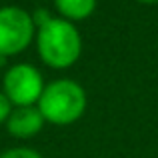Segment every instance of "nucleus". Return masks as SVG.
I'll list each match as a JSON object with an SVG mask.
<instances>
[{
  "mask_svg": "<svg viewBox=\"0 0 158 158\" xmlns=\"http://www.w3.org/2000/svg\"><path fill=\"white\" fill-rule=\"evenodd\" d=\"M36 50L40 60L56 70L70 68L82 54V36L72 22L52 18L36 28Z\"/></svg>",
  "mask_w": 158,
  "mask_h": 158,
  "instance_id": "obj_1",
  "label": "nucleus"
},
{
  "mask_svg": "<svg viewBox=\"0 0 158 158\" xmlns=\"http://www.w3.org/2000/svg\"><path fill=\"white\" fill-rule=\"evenodd\" d=\"M86 104V92L76 80L58 78L44 86V92L36 106L46 122L56 126H68L82 118Z\"/></svg>",
  "mask_w": 158,
  "mask_h": 158,
  "instance_id": "obj_2",
  "label": "nucleus"
},
{
  "mask_svg": "<svg viewBox=\"0 0 158 158\" xmlns=\"http://www.w3.org/2000/svg\"><path fill=\"white\" fill-rule=\"evenodd\" d=\"M36 38V24L32 14L20 6L0 8V56H16L24 52Z\"/></svg>",
  "mask_w": 158,
  "mask_h": 158,
  "instance_id": "obj_3",
  "label": "nucleus"
},
{
  "mask_svg": "<svg viewBox=\"0 0 158 158\" xmlns=\"http://www.w3.org/2000/svg\"><path fill=\"white\" fill-rule=\"evenodd\" d=\"M6 98L12 102V106H36L44 92V78L40 70L32 64H14L6 70L2 82Z\"/></svg>",
  "mask_w": 158,
  "mask_h": 158,
  "instance_id": "obj_4",
  "label": "nucleus"
},
{
  "mask_svg": "<svg viewBox=\"0 0 158 158\" xmlns=\"http://www.w3.org/2000/svg\"><path fill=\"white\" fill-rule=\"evenodd\" d=\"M44 122L38 106H18L12 108L10 116L6 120V130L14 138H32L42 130Z\"/></svg>",
  "mask_w": 158,
  "mask_h": 158,
  "instance_id": "obj_5",
  "label": "nucleus"
},
{
  "mask_svg": "<svg viewBox=\"0 0 158 158\" xmlns=\"http://www.w3.org/2000/svg\"><path fill=\"white\" fill-rule=\"evenodd\" d=\"M54 8L58 10L60 18L74 24L92 16L96 10V0H54Z\"/></svg>",
  "mask_w": 158,
  "mask_h": 158,
  "instance_id": "obj_6",
  "label": "nucleus"
},
{
  "mask_svg": "<svg viewBox=\"0 0 158 158\" xmlns=\"http://www.w3.org/2000/svg\"><path fill=\"white\" fill-rule=\"evenodd\" d=\"M0 158H42V156L32 148H10V150L2 152Z\"/></svg>",
  "mask_w": 158,
  "mask_h": 158,
  "instance_id": "obj_7",
  "label": "nucleus"
},
{
  "mask_svg": "<svg viewBox=\"0 0 158 158\" xmlns=\"http://www.w3.org/2000/svg\"><path fill=\"white\" fill-rule=\"evenodd\" d=\"M12 102L6 98V94L4 92H0V124H4L8 120V116H10V112H12Z\"/></svg>",
  "mask_w": 158,
  "mask_h": 158,
  "instance_id": "obj_8",
  "label": "nucleus"
},
{
  "mask_svg": "<svg viewBox=\"0 0 158 158\" xmlns=\"http://www.w3.org/2000/svg\"><path fill=\"white\" fill-rule=\"evenodd\" d=\"M136 2H140V4H148V6H150V4H156L158 0H136Z\"/></svg>",
  "mask_w": 158,
  "mask_h": 158,
  "instance_id": "obj_9",
  "label": "nucleus"
}]
</instances>
